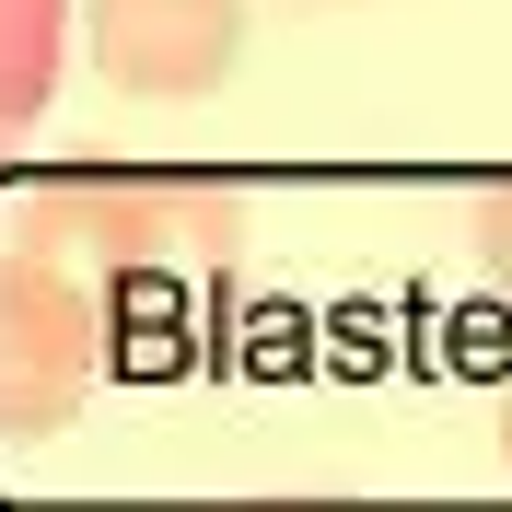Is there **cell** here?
<instances>
[{
	"instance_id": "cell-1",
	"label": "cell",
	"mask_w": 512,
	"mask_h": 512,
	"mask_svg": "<svg viewBox=\"0 0 512 512\" xmlns=\"http://www.w3.org/2000/svg\"><path fill=\"white\" fill-rule=\"evenodd\" d=\"M105 373V315H94V268L59 245V233L24 222L0 233V443H47L82 419Z\"/></svg>"
},
{
	"instance_id": "cell-2",
	"label": "cell",
	"mask_w": 512,
	"mask_h": 512,
	"mask_svg": "<svg viewBox=\"0 0 512 512\" xmlns=\"http://www.w3.org/2000/svg\"><path fill=\"white\" fill-rule=\"evenodd\" d=\"M35 222L82 268H198L245 245V198L175 187V175H70V187H35Z\"/></svg>"
},
{
	"instance_id": "cell-3",
	"label": "cell",
	"mask_w": 512,
	"mask_h": 512,
	"mask_svg": "<svg viewBox=\"0 0 512 512\" xmlns=\"http://www.w3.org/2000/svg\"><path fill=\"white\" fill-rule=\"evenodd\" d=\"M245 59V0H94V70L128 105H198Z\"/></svg>"
},
{
	"instance_id": "cell-4",
	"label": "cell",
	"mask_w": 512,
	"mask_h": 512,
	"mask_svg": "<svg viewBox=\"0 0 512 512\" xmlns=\"http://www.w3.org/2000/svg\"><path fill=\"white\" fill-rule=\"evenodd\" d=\"M70 59V0H0V163L24 152V128L47 117Z\"/></svg>"
},
{
	"instance_id": "cell-5",
	"label": "cell",
	"mask_w": 512,
	"mask_h": 512,
	"mask_svg": "<svg viewBox=\"0 0 512 512\" xmlns=\"http://www.w3.org/2000/svg\"><path fill=\"white\" fill-rule=\"evenodd\" d=\"M466 256H478L489 280H501V291H512V187H489V198H478V210H466Z\"/></svg>"
},
{
	"instance_id": "cell-6",
	"label": "cell",
	"mask_w": 512,
	"mask_h": 512,
	"mask_svg": "<svg viewBox=\"0 0 512 512\" xmlns=\"http://www.w3.org/2000/svg\"><path fill=\"white\" fill-rule=\"evenodd\" d=\"M501 466H512V396H501Z\"/></svg>"
}]
</instances>
